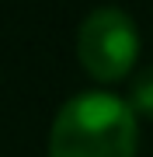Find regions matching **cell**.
<instances>
[{"mask_svg": "<svg viewBox=\"0 0 153 157\" xmlns=\"http://www.w3.org/2000/svg\"><path fill=\"white\" fill-rule=\"evenodd\" d=\"M136 112L108 91H84L63 101L49 129V157H136Z\"/></svg>", "mask_w": 153, "mask_h": 157, "instance_id": "cell-1", "label": "cell"}, {"mask_svg": "<svg viewBox=\"0 0 153 157\" xmlns=\"http://www.w3.org/2000/svg\"><path fill=\"white\" fill-rule=\"evenodd\" d=\"M139 56L136 21L122 7H94L77 28V59L87 77L115 84L125 80Z\"/></svg>", "mask_w": 153, "mask_h": 157, "instance_id": "cell-2", "label": "cell"}, {"mask_svg": "<svg viewBox=\"0 0 153 157\" xmlns=\"http://www.w3.org/2000/svg\"><path fill=\"white\" fill-rule=\"evenodd\" d=\"M129 105L143 119H153V67H146L129 87Z\"/></svg>", "mask_w": 153, "mask_h": 157, "instance_id": "cell-3", "label": "cell"}]
</instances>
